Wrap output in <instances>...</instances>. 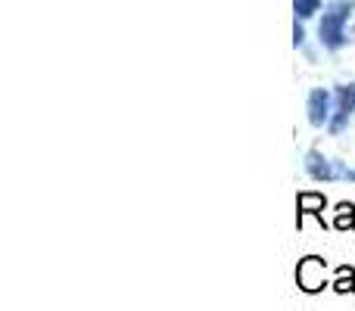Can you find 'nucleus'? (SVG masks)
Listing matches in <instances>:
<instances>
[{
	"mask_svg": "<svg viewBox=\"0 0 355 311\" xmlns=\"http://www.w3.org/2000/svg\"><path fill=\"white\" fill-rule=\"evenodd\" d=\"M324 208H327L324 193H318V190H306V193H300L296 196V227L302 231L306 215H312V218H318V224H324Z\"/></svg>",
	"mask_w": 355,
	"mask_h": 311,
	"instance_id": "423d86ee",
	"label": "nucleus"
},
{
	"mask_svg": "<svg viewBox=\"0 0 355 311\" xmlns=\"http://www.w3.org/2000/svg\"><path fill=\"white\" fill-rule=\"evenodd\" d=\"M346 181H355V168H346Z\"/></svg>",
	"mask_w": 355,
	"mask_h": 311,
	"instance_id": "9b49d317",
	"label": "nucleus"
},
{
	"mask_svg": "<svg viewBox=\"0 0 355 311\" xmlns=\"http://www.w3.org/2000/svg\"><path fill=\"white\" fill-rule=\"evenodd\" d=\"M293 37H296V41H293V44H296V47H300V44H302V37H306V31H302V28H300V22H296V35H293Z\"/></svg>",
	"mask_w": 355,
	"mask_h": 311,
	"instance_id": "9d476101",
	"label": "nucleus"
},
{
	"mask_svg": "<svg viewBox=\"0 0 355 311\" xmlns=\"http://www.w3.org/2000/svg\"><path fill=\"white\" fill-rule=\"evenodd\" d=\"M293 6H296V16L306 19V16H315V12H318L321 0H293Z\"/></svg>",
	"mask_w": 355,
	"mask_h": 311,
	"instance_id": "1a4fd4ad",
	"label": "nucleus"
},
{
	"mask_svg": "<svg viewBox=\"0 0 355 311\" xmlns=\"http://www.w3.org/2000/svg\"><path fill=\"white\" fill-rule=\"evenodd\" d=\"M352 112H355V85H337L334 87V116L327 131L340 134L346 128V122L352 118Z\"/></svg>",
	"mask_w": 355,
	"mask_h": 311,
	"instance_id": "7ed1b4c3",
	"label": "nucleus"
},
{
	"mask_svg": "<svg viewBox=\"0 0 355 311\" xmlns=\"http://www.w3.org/2000/svg\"><path fill=\"white\" fill-rule=\"evenodd\" d=\"M306 112H309V125H312V128H324V125H331L334 94L327 91V87H315V91H309Z\"/></svg>",
	"mask_w": 355,
	"mask_h": 311,
	"instance_id": "20e7f679",
	"label": "nucleus"
},
{
	"mask_svg": "<svg viewBox=\"0 0 355 311\" xmlns=\"http://www.w3.org/2000/svg\"><path fill=\"white\" fill-rule=\"evenodd\" d=\"M296 287L302 290V293L315 296L321 293V290H327L331 283H327V262L321 256H306L300 265H296Z\"/></svg>",
	"mask_w": 355,
	"mask_h": 311,
	"instance_id": "f257e3e1",
	"label": "nucleus"
},
{
	"mask_svg": "<svg viewBox=\"0 0 355 311\" xmlns=\"http://www.w3.org/2000/svg\"><path fill=\"white\" fill-rule=\"evenodd\" d=\"M334 227H337V231H352L355 227V206L352 202H337V206H334Z\"/></svg>",
	"mask_w": 355,
	"mask_h": 311,
	"instance_id": "6e6552de",
	"label": "nucleus"
},
{
	"mask_svg": "<svg viewBox=\"0 0 355 311\" xmlns=\"http://www.w3.org/2000/svg\"><path fill=\"white\" fill-rule=\"evenodd\" d=\"M331 290L340 293V296L355 293V268L352 265H340L337 274H334V281H331Z\"/></svg>",
	"mask_w": 355,
	"mask_h": 311,
	"instance_id": "0eeeda50",
	"label": "nucleus"
},
{
	"mask_svg": "<svg viewBox=\"0 0 355 311\" xmlns=\"http://www.w3.org/2000/svg\"><path fill=\"white\" fill-rule=\"evenodd\" d=\"M306 171L312 181H337V177H346V168H340V162L327 159L321 150H309L306 153Z\"/></svg>",
	"mask_w": 355,
	"mask_h": 311,
	"instance_id": "39448f33",
	"label": "nucleus"
},
{
	"mask_svg": "<svg viewBox=\"0 0 355 311\" xmlns=\"http://www.w3.org/2000/svg\"><path fill=\"white\" fill-rule=\"evenodd\" d=\"M346 19H349V6L346 3H340V6H334L331 12H324V19H321V25H318V35H321V44H324L327 50H340L346 44V31H343Z\"/></svg>",
	"mask_w": 355,
	"mask_h": 311,
	"instance_id": "f03ea898",
	"label": "nucleus"
}]
</instances>
